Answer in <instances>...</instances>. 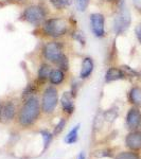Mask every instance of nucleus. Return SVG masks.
<instances>
[{"label": "nucleus", "instance_id": "0eeeda50", "mask_svg": "<svg viewBox=\"0 0 141 159\" xmlns=\"http://www.w3.org/2000/svg\"><path fill=\"white\" fill-rule=\"evenodd\" d=\"M91 31L97 37H103L105 35V19L100 13H93L90 15Z\"/></svg>", "mask_w": 141, "mask_h": 159}, {"label": "nucleus", "instance_id": "f03ea898", "mask_svg": "<svg viewBox=\"0 0 141 159\" xmlns=\"http://www.w3.org/2000/svg\"><path fill=\"white\" fill-rule=\"evenodd\" d=\"M68 21L65 18H51L46 20L43 30L50 37H61L68 31Z\"/></svg>", "mask_w": 141, "mask_h": 159}, {"label": "nucleus", "instance_id": "1a4fd4ad", "mask_svg": "<svg viewBox=\"0 0 141 159\" xmlns=\"http://www.w3.org/2000/svg\"><path fill=\"white\" fill-rule=\"evenodd\" d=\"M127 148L133 151H138L141 148V132H133L127 135L125 139Z\"/></svg>", "mask_w": 141, "mask_h": 159}, {"label": "nucleus", "instance_id": "20e7f679", "mask_svg": "<svg viewBox=\"0 0 141 159\" xmlns=\"http://www.w3.org/2000/svg\"><path fill=\"white\" fill-rule=\"evenodd\" d=\"M46 17L45 11L43 7L38 6H32L25 10L22 13V18L25 21L29 22L31 25H39L43 21Z\"/></svg>", "mask_w": 141, "mask_h": 159}, {"label": "nucleus", "instance_id": "5701e85b", "mask_svg": "<svg viewBox=\"0 0 141 159\" xmlns=\"http://www.w3.org/2000/svg\"><path fill=\"white\" fill-rule=\"evenodd\" d=\"M65 124H66V120L64 119V118H61V119L60 120V122L57 123V125H56V127L54 129V134L55 135L60 134L61 130L64 129V127H65Z\"/></svg>", "mask_w": 141, "mask_h": 159}, {"label": "nucleus", "instance_id": "9d476101", "mask_svg": "<svg viewBox=\"0 0 141 159\" xmlns=\"http://www.w3.org/2000/svg\"><path fill=\"white\" fill-rule=\"evenodd\" d=\"M15 116V106L12 102H7L6 104L0 105V120L10 121Z\"/></svg>", "mask_w": 141, "mask_h": 159}, {"label": "nucleus", "instance_id": "412c9836", "mask_svg": "<svg viewBox=\"0 0 141 159\" xmlns=\"http://www.w3.org/2000/svg\"><path fill=\"white\" fill-rule=\"evenodd\" d=\"M40 135L43 136V144H45V150H46V148H48L49 144L51 143V141H52V135H51L49 132H46V130L40 132Z\"/></svg>", "mask_w": 141, "mask_h": 159}, {"label": "nucleus", "instance_id": "a878e982", "mask_svg": "<svg viewBox=\"0 0 141 159\" xmlns=\"http://www.w3.org/2000/svg\"><path fill=\"white\" fill-rule=\"evenodd\" d=\"M78 159H85V153L84 152H81L80 155L78 156Z\"/></svg>", "mask_w": 141, "mask_h": 159}, {"label": "nucleus", "instance_id": "b1692460", "mask_svg": "<svg viewBox=\"0 0 141 159\" xmlns=\"http://www.w3.org/2000/svg\"><path fill=\"white\" fill-rule=\"evenodd\" d=\"M136 36H137L138 40L141 43V25H138L136 27Z\"/></svg>", "mask_w": 141, "mask_h": 159}, {"label": "nucleus", "instance_id": "9b49d317", "mask_svg": "<svg viewBox=\"0 0 141 159\" xmlns=\"http://www.w3.org/2000/svg\"><path fill=\"white\" fill-rule=\"evenodd\" d=\"M125 78V73L122 69L117 68V67H111L106 71L105 74V81L107 83H111V82L118 81V80H122Z\"/></svg>", "mask_w": 141, "mask_h": 159}, {"label": "nucleus", "instance_id": "f257e3e1", "mask_svg": "<svg viewBox=\"0 0 141 159\" xmlns=\"http://www.w3.org/2000/svg\"><path fill=\"white\" fill-rule=\"evenodd\" d=\"M40 114L39 101L35 97H30L27 99L19 111V123L22 126H29L37 120Z\"/></svg>", "mask_w": 141, "mask_h": 159}, {"label": "nucleus", "instance_id": "7ed1b4c3", "mask_svg": "<svg viewBox=\"0 0 141 159\" xmlns=\"http://www.w3.org/2000/svg\"><path fill=\"white\" fill-rule=\"evenodd\" d=\"M57 90L53 86H49L43 92L42 99V109L43 110V112H46V114L53 112V110L57 106Z\"/></svg>", "mask_w": 141, "mask_h": 159}, {"label": "nucleus", "instance_id": "6e6552de", "mask_svg": "<svg viewBox=\"0 0 141 159\" xmlns=\"http://www.w3.org/2000/svg\"><path fill=\"white\" fill-rule=\"evenodd\" d=\"M141 123V114L138 108H130L126 116V124L130 129H136Z\"/></svg>", "mask_w": 141, "mask_h": 159}, {"label": "nucleus", "instance_id": "423d86ee", "mask_svg": "<svg viewBox=\"0 0 141 159\" xmlns=\"http://www.w3.org/2000/svg\"><path fill=\"white\" fill-rule=\"evenodd\" d=\"M43 57L51 63L56 64L63 55V50L61 46L56 42H49L47 43L43 48Z\"/></svg>", "mask_w": 141, "mask_h": 159}, {"label": "nucleus", "instance_id": "4be33fe9", "mask_svg": "<svg viewBox=\"0 0 141 159\" xmlns=\"http://www.w3.org/2000/svg\"><path fill=\"white\" fill-rule=\"evenodd\" d=\"M76 9L80 12H84L87 10V7L89 4V0H75Z\"/></svg>", "mask_w": 141, "mask_h": 159}, {"label": "nucleus", "instance_id": "aec40b11", "mask_svg": "<svg viewBox=\"0 0 141 159\" xmlns=\"http://www.w3.org/2000/svg\"><path fill=\"white\" fill-rule=\"evenodd\" d=\"M116 159H139V156L133 152H123L120 153Z\"/></svg>", "mask_w": 141, "mask_h": 159}, {"label": "nucleus", "instance_id": "f8f14e48", "mask_svg": "<svg viewBox=\"0 0 141 159\" xmlns=\"http://www.w3.org/2000/svg\"><path fill=\"white\" fill-rule=\"evenodd\" d=\"M72 98L73 96L71 94V92H64L63 96H61V107H63L64 111L68 112V114H72L74 110V105L72 102Z\"/></svg>", "mask_w": 141, "mask_h": 159}, {"label": "nucleus", "instance_id": "a211bd4d", "mask_svg": "<svg viewBox=\"0 0 141 159\" xmlns=\"http://www.w3.org/2000/svg\"><path fill=\"white\" fill-rule=\"evenodd\" d=\"M56 65L58 66V68L61 69L63 71H67L69 69V64H68V58L66 57V55H61V57L57 61Z\"/></svg>", "mask_w": 141, "mask_h": 159}, {"label": "nucleus", "instance_id": "f3484780", "mask_svg": "<svg viewBox=\"0 0 141 159\" xmlns=\"http://www.w3.org/2000/svg\"><path fill=\"white\" fill-rule=\"evenodd\" d=\"M79 129H80V124H78L76 126H74L72 129L70 130V133L66 136L65 138V142L68 144H72L78 140V134H79Z\"/></svg>", "mask_w": 141, "mask_h": 159}, {"label": "nucleus", "instance_id": "6ab92c4d", "mask_svg": "<svg viewBox=\"0 0 141 159\" xmlns=\"http://www.w3.org/2000/svg\"><path fill=\"white\" fill-rule=\"evenodd\" d=\"M51 4L57 10L65 9L69 4V0H50Z\"/></svg>", "mask_w": 141, "mask_h": 159}, {"label": "nucleus", "instance_id": "2eb2a0df", "mask_svg": "<svg viewBox=\"0 0 141 159\" xmlns=\"http://www.w3.org/2000/svg\"><path fill=\"white\" fill-rule=\"evenodd\" d=\"M64 71L61 69L57 68V69H53L50 73L49 80L51 82V84H54V85H57V84H61V82L64 81Z\"/></svg>", "mask_w": 141, "mask_h": 159}, {"label": "nucleus", "instance_id": "4468645a", "mask_svg": "<svg viewBox=\"0 0 141 159\" xmlns=\"http://www.w3.org/2000/svg\"><path fill=\"white\" fill-rule=\"evenodd\" d=\"M129 99L130 103L136 105V106H141V88L140 87H134L130 89Z\"/></svg>", "mask_w": 141, "mask_h": 159}, {"label": "nucleus", "instance_id": "39448f33", "mask_svg": "<svg viewBox=\"0 0 141 159\" xmlns=\"http://www.w3.org/2000/svg\"><path fill=\"white\" fill-rule=\"evenodd\" d=\"M130 25V11L125 6H122L120 7L119 12H118L116 18H115L114 28L117 34H121Z\"/></svg>", "mask_w": 141, "mask_h": 159}, {"label": "nucleus", "instance_id": "393cba45", "mask_svg": "<svg viewBox=\"0 0 141 159\" xmlns=\"http://www.w3.org/2000/svg\"><path fill=\"white\" fill-rule=\"evenodd\" d=\"M133 3L137 10H141V0H133Z\"/></svg>", "mask_w": 141, "mask_h": 159}, {"label": "nucleus", "instance_id": "bb28decb", "mask_svg": "<svg viewBox=\"0 0 141 159\" xmlns=\"http://www.w3.org/2000/svg\"><path fill=\"white\" fill-rule=\"evenodd\" d=\"M140 76H141V72H140Z\"/></svg>", "mask_w": 141, "mask_h": 159}, {"label": "nucleus", "instance_id": "ddd939ff", "mask_svg": "<svg viewBox=\"0 0 141 159\" xmlns=\"http://www.w3.org/2000/svg\"><path fill=\"white\" fill-rule=\"evenodd\" d=\"M93 71V61L91 57H85L82 61L80 76L82 79H87Z\"/></svg>", "mask_w": 141, "mask_h": 159}, {"label": "nucleus", "instance_id": "dca6fc26", "mask_svg": "<svg viewBox=\"0 0 141 159\" xmlns=\"http://www.w3.org/2000/svg\"><path fill=\"white\" fill-rule=\"evenodd\" d=\"M51 71H52V69H51V67L48 64H43L39 67V69H38V79L43 82L46 81L47 79H49Z\"/></svg>", "mask_w": 141, "mask_h": 159}]
</instances>
